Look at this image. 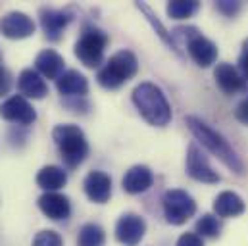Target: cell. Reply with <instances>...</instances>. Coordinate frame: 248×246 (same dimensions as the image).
Wrapping results in <instances>:
<instances>
[{"mask_svg": "<svg viewBox=\"0 0 248 246\" xmlns=\"http://www.w3.org/2000/svg\"><path fill=\"white\" fill-rule=\"evenodd\" d=\"M245 200L231 190H223L214 200V212L217 217H237L245 212Z\"/></svg>", "mask_w": 248, "mask_h": 246, "instance_id": "20", "label": "cell"}, {"mask_svg": "<svg viewBox=\"0 0 248 246\" xmlns=\"http://www.w3.org/2000/svg\"><path fill=\"white\" fill-rule=\"evenodd\" d=\"M177 246H204V241L196 233H183L177 241Z\"/></svg>", "mask_w": 248, "mask_h": 246, "instance_id": "28", "label": "cell"}, {"mask_svg": "<svg viewBox=\"0 0 248 246\" xmlns=\"http://www.w3.org/2000/svg\"><path fill=\"white\" fill-rule=\"evenodd\" d=\"M104 243H106V233L100 225L87 223L79 229L77 246H104Z\"/></svg>", "mask_w": 248, "mask_h": 246, "instance_id": "22", "label": "cell"}, {"mask_svg": "<svg viewBox=\"0 0 248 246\" xmlns=\"http://www.w3.org/2000/svg\"><path fill=\"white\" fill-rule=\"evenodd\" d=\"M39 19H41V27H43L46 39L52 43H58L62 39L63 29L71 21L69 14H65L62 10H54V8H41Z\"/></svg>", "mask_w": 248, "mask_h": 246, "instance_id": "13", "label": "cell"}, {"mask_svg": "<svg viewBox=\"0 0 248 246\" xmlns=\"http://www.w3.org/2000/svg\"><path fill=\"white\" fill-rule=\"evenodd\" d=\"M135 6H137V8L140 10V12H144L146 19H148V21L152 23V27H154V29H156V33L160 35V39H162L164 43H168V45H170V46H171V48H173V50H175V52L179 54V50H177V46H175V43H173V39H171V33H168V31H166V27H164V25H162V23L158 21V17H156V15L152 14V10H150V8L146 6V4H140V2H137Z\"/></svg>", "mask_w": 248, "mask_h": 246, "instance_id": "25", "label": "cell"}, {"mask_svg": "<svg viewBox=\"0 0 248 246\" xmlns=\"http://www.w3.org/2000/svg\"><path fill=\"white\" fill-rule=\"evenodd\" d=\"M239 71L247 77V81H248V39L243 43V52H241V56H239Z\"/></svg>", "mask_w": 248, "mask_h": 246, "instance_id": "31", "label": "cell"}, {"mask_svg": "<svg viewBox=\"0 0 248 246\" xmlns=\"http://www.w3.org/2000/svg\"><path fill=\"white\" fill-rule=\"evenodd\" d=\"M146 233V221L137 214H124L116 223V239L124 246H137Z\"/></svg>", "mask_w": 248, "mask_h": 246, "instance_id": "10", "label": "cell"}, {"mask_svg": "<svg viewBox=\"0 0 248 246\" xmlns=\"http://www.w3.org/2000/svg\"><path fill=\"white\" fill-rule=\"evenodd\" d=\"M10 89H12V75H10V71L6 67L0 65V96L8 94Z\"/></svg>", "mask_w": 248, "mask_h": 246, "instance_id": "29", "label": "cell"}, {"mask_svg": "<svg viewBox=\"0 0 248 246\" xmlns=\"http://www.w3.org/2000/svg\"><path fill=\"white\" fill-rule=\"evenodd\" d=\"M33 246H63L62 237L56 231H41L33 239Z\"/></svg>", "mask_w": 248, "mask_h": 246, "instance_id": "26", "label": "cell"}, {"mask_svg": "<svg viewBox=\"0 0 248 246\" xmlns=\"http://www.w3.org/2000/svg\"><path fill=\"white\" fill-rule=\"evenodd\" d=\"M56 89L62 96L69 98H83L89 92V81L77 69H67L62 77L56 81Z\"/></svg>", "mask_w": 248, "mask_h": 246, "instance_id": "17", "label": "cell"}, {"mask_svg": "<svg viewBox=\"0 0 248 246\" xmlns=\"http://www.w3.org/2000/svg\"><path fill=\"white\" fill-rule=\"evenodd\" d=\"M198 2L196 0H171L168 2V15L171 19H186V17H192L198 10Z\"/></svg>", "mask_w": 248, "mask_h": 246, "instance_id": "24", "label": "cell"}, {"mask_svg": "<svg viewBox=\"0 0 248 246\" xmlns=\"http://www.w3.org/2000/svg\"><path fill=\"white\" fill-rule=\"evenodd\" d=\"M52 138L60 150V158L67 168H77L89 156V142L81 127L77 125H56L52 131Z\"/></svg>", "mask_w": 248, "mask_h": 246, "instance_id": "3", "label": "cell"}, {"mask_svg": "<svg viewBox=\"0 0 248 246\" xmlns=\"http://www.w3.org/2000/svg\"><path fill=\"white\" fill-rule=\"evenodd\" d=\"M63 67H65V62L63 58L52 48H46L43 52L37 54L35 58V69L45 77V79H60L63 73Z\"/></svg>", "mask_w": 248, "mask_h": 246, "instance_id": "18", "label": "cell"}, {"mask_svg": "<svg viewBox=\"0 0 248 246\" xmlns=\"http://www.w3.org/2000/svg\"><path fill=\"white\" fill-rule=\"evenodd\" d=\"M186 127H188L190 133L196 137V140H200L202 146H206V148H208L217 160H221L233 173H237V175H243V173H245V164H243V160L239 158V154L233 150V146H231L217 131H214L210 125L200 122V120L194 118V116H188V118H186Z\"/></svg>", "mask_w": 248, "mask_h": 246, "instance_id": "1", "label": "cell"}, {"mask_svg": "<svg viewBox=\"0 0 248 246\" xmlns=\"http://www.w3.org/2000/svg\"><path fill=\"white\" fill-rule=\"evenodd\" d=\"M0 118L17 125H31L37 120V112L27 98H23L21 94H16L0 104Z\"/></svg>", "mask_w": 248, "mask_h": 246, "instance_id": "8", "label": "cell"}, {"mask_svg": "<svg viewBox=\"0 0 248 246\" xmlns=\"http://www.w3.org/2000/svg\"><path fill=\"white\" fill-rule=\"evenodd\" d=\"M214 77H216V85L221 89V92H225L227 96L231 94H237L241 91L247 89V77L237 69L233 67L231 63L223 62V63H217V67L214 69Z\"/></svg>", "mask_w": 248, "mask_h": 246, "instance_id": "12", "label": "cell"}, {"mask_svg": "<svg viewBox=\"0 0 248 246\" xmlns=\"http://www.w3.org/2000/svg\"><path fill=\"white\" fill-rule=\"evenodd\" d=\"M17 91L21 92L23 98H33L41 100L48 94V85L45 83V77L37 69H23L17 77Z\"/></svg>", "mask_w": 248, "mask_h": 246, "instance_id": "15", "label": "cell"}, {"mask_svg": "<svg viewBox=\"0 0 248 246\" xmlns=\"http://www.w3.org/2000/svg\"><path fill=\"white\" fill-rule=\"evenodd\" d=\"M108 35L96 27H85L83 35L75 43V58L87 67H98L104 60V50L108 46Z\"/></svg>", "mask_w": 248, "mask_h": 246, "instance_id": "5", "label": "cell"}, {"mask_svg": "<svg viewBox=\"0 0 248 246\" xmlns=\"http://www.w3.org/2000/svg\"><path fill=\"white\" fill-rule=\"evenodd\" d=\"M177 35H183V43H185L188 56L192 62L200 67H210L214 62L217 60V46L206 39L202 33H198V29L194 27H179L175 29Z\"/></svg>", "mask_w": 248, "mask_h": 246, "instance_id": "6", "label": "cell"}, {"mask_svg": "<svg viewBox=\"0 0 248 246\" xmlns=\"http://www.w3.org/2000/svg\"><path fill=\"white\" fill-rule=\"evenodd\" d=\"M162 204H164V215L171 225H183L196 214L194 198L181 188H170L164 194Z\"/></svg>", "mask_w": 248, "mask_h": 246, "instance_id": "7", "label": "cell"}, {"mask_svg": "<svg viewBox=\"0 0 248 246\" xmlns=\"http://www.w3.org/2000/svg\"><path fill=\"white\" fill-rule=\"evenodd\" d=\"M235 118L243 123V125H248V96L243 98V100L237 104V108H235Z\"/></svg>", "mask_w": 248, "mask_h": 246, "instance_id": "30", "label": "cell"}, {"mask_svg": "<svg viewBox=\"0 0 248 246\" xmlns=\"http://www.w3.org/2000/svg\"><path fill=\"white\" fill-rule=\"evenodd\" d=\"M0 33L6 39H27L35 33V21L23 12H10L0 19Z\"/></svg>", "mask_w": 248, "mask_h": 246, "instance_id": "11", "label": "cell"}, {"mask_svg": "<svg viewBox=\"0 0 248 246\" xmlns=\"http://www.w3.org/2000/svg\"><path fill=\"white\" fill-rule=\"evenodd\" d=\"M39 208L41 212L52 219V221H63L69 217L71 214V204H69V198L63 196L60 192H45L41 198H39Z\"/></svg>", "mask_w": 248, "mask_h": 246, "instance_id": "16", "label": "cell"}, {"mask_svg": "<svg viewBox=\"0 0 248 246\" xmlns=\"http://www.w3.org/2000/svg\"><path fill=\"white\" fill-rule=\"evenodd\" d=\"M186 173L194 181H200V183H219L221 179L196 144H190L186 150Z\"/></svg>", "mask_w": 248, "mask_h": 246, "instance_id": "9", "label": "cell"}, {"mask_svg": "<svg viewBox=\"0 0 248 246\" xmlns=\"http://www.w3.org/2000/svg\"><path fill=\"white\" fill-rule=\"evenodd\" d=\"M67 183V173L60 166H45L37 173V184L46 192H56Z\"/></svg>", "mask_w": 248, "mask_h": 246, "instance_id": "21", "label": "cell"}, {"mask_svg": "<svg viewBox=\"0 0 248 246\" xmlns=\"http://www.w3.org/2000/svg\"><path fill=\"white\" fill-rule=\"evenodd\" d=\"M139 71V60L131 50H120L98 69V83L104 89H120Z\"/></svg>", "mask_w": 248, "mask_h": 246, "instance_id": "4", "label": "cell"}, {"mask_svg": "<svg viewBox=\"0 0 248 246\" xmlns=\"http://www.w3.org/2000/svg\"><path fill=\"white\" fill-rule=\"evenodd\" d=\"M133 104L139 114L154 127H164L171 122V106L162 89L154 83L137 85L133 91Z\"/></svg>", "mask_w": 248, "mask_h": 246, "instance_id": "2", "label": "cell"}, {"mask_svg": "<svg viewBox=\"0 0 248 246\" xmlns=\"http://www.w3.org/2000/svg\"><path fill=\"white\" fill-rule=\"evenodd\" d=\"M83 188L91 202L106 204L112 196V179L104 171H91L83 181Z\"/></svg>", "mask_w": 248, "mask_h": 246, "instance_id": "14", "label": "cell"}, {"mask_svg": "<svg viewBox=\"0 0 248 246\" xmlns=\"http://www.w3.org/2000/svg\"><path fill=\"white\" fill-rule=\"evenodd\" d=\"M216 8H217L223 15L233 17V15L239 14V10H241V2H235V0H221V2L216 4Z\"/></svg>", "mask_w": 248, "mask_h": 246, "instance_id": "27", "label": "cell"}, {"mask_svg": "<svg viewBox=\"0 0 248 246\" xmlns=\"http://www.w3.org/2000/svg\"><path fill=\"white\" fill-rule=\"evenodd\" d=\"M152 183H154V175H152L150 168H146V166H133L122 179V186L129 194L146 192L152 186Z\"/></svg>", "mask_w": 248, "mask_h": 246, "instance_id": "19", "label": "cell"}, {"mask_svg": "<svg viewBox=\"0 0 248 246\" xmlns=\"http://www.w3.org/2000/svg\"><path fill=\"white\" fill-rule=\"evenodd\" d=\"M221 221L217 219V215H214V214H204L198 221H196V225H194V233L198 235V237H206V239H216V237H219L221 235Z\"/></svg>", "mask_w": 248, "mask_h": 246, "instance_id": "23", "label": "cell"}]
</instances>
